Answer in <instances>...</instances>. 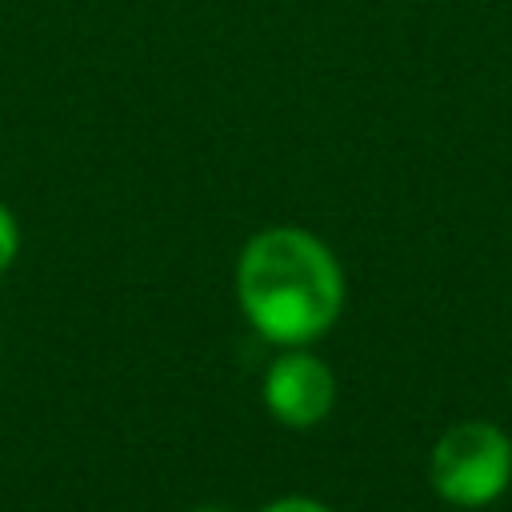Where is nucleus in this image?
<instances>
[{
    "label": "nucleus",
    "instance_id": "obj_6",
    "mask_svg": "<svg viewBox=\"0 0 512 512\" xmlns=\"http://www.w3.org/2000/svg\"><path fill=\"white\" fill-rule=\"evenodd\" d=\"M192 512H224V508H192Z\"/></svg>",
    "mask_w": 512,
    "mask_h": 512
},
{
    "label": "nucleus",
    "instance_id": "obj_4",
    "mask_svg": "<svg viewBox=\"0 0 512 512\" xmlns=\"http://www.w3.org/2000/svg\"><path fill=\"white\" fill-rule=\"evenodd\" d=\"M16 252H20V228H16V216L0 204V272L12 268Z\"/></svg>",
    "mask_w": 512,
    "mask_h": 512
},
{
    "label": "nucleus",
    "instance_id": "obj_5",
    "mask_svg": "<svg viewBox=\"0 0 512 512\" xmlns=\"http://www.w3.org/2000/svg\"><path fill=\"white\" fill-rule=\"evenodd\" d=\"M260 512H332V508L320 504V500H312V496H280V500L264 504Z\"/></svg>",
    "mask_w": 512,
    "mask_h": 512
},
{
    "label": "nucleus",
    "instance_id": "obj_2",
    "mask_svg": "<svg viewBox=\"0 0 512 512\" xmlns=\"http://www.w3.org/2000/svg\"><path fill=\"white\" fill-rule=\"evenodd\" d=\"M428 476L440 500L456 508H484L512 484V440L488 420L452 424L432 448Z\"/></svg>",
    "mask_w": 512,
    "mask_h": 512
},
{
    "label": "nucleus",
    "instance_id": "obj_1",
    "mask_svg": "<svg viewBox=\"0 0 512 512\" xmlns=\"http://www.w3.org/2000/svg\"><path fill=\"white\" fill-rule=\"evenodd\" d=\"M236 296L248 324L268 344L304 348L336 324L344 308V272L320 236L276 224L244 244Z\"/></svg>",
    "mask_w": 512,
    "mask_h": 512
},
{
    "label": "nucleus",
    "instance_id": "obj_3",
    "mask_svg": "<svg viewBox=\"0 0 512 512\" xmlns=\"http://www.w3.org/2000/svg\"><path fill=\"white\" fill-rule=\"evenodd\" d=\"M264 404L288 428H316L336 404V376L320 356L288 348L264 372Z\"/></svg>",
    "mask_w": 512,
    "mask_h": 512
}]
</instances>
